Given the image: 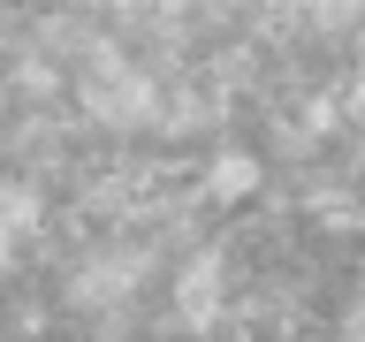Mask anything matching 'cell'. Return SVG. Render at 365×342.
I'll list each match as a JSON object with an SVG mask.
<instances>
[{
    "label": "cell",
    "mask_w": 365,
    "mask_h": 342,
    "mask_svg": "<svg viewBox=\"0 0 365 342\" xmlns=\"http://www.w3.org/2000/svg\"><path fill=\"white\" fill-rule=\"evenodd\" d=\"M259 175H267L259 152H236V145H228V152L205 160V198L213 205H244V198H259Z\"/></svg>",
    "instance_id": "6da1fadb"
},
{
    "label": "cell",
    "mask_w": 365,
    "mask_h": 342,
    "mask_svg": "<svg viewBox=\"0 0 365 342\" xmlns=\"http://www.w3.org/2000/svg\"><path fill=\"white\" fill-rule=\"evenodd\" d=\"M31 221H38V190H23V182H0V259L31 236Z\"/></svg>",
    "instance_id": "7a4b0ae2"
}]
</instances>
